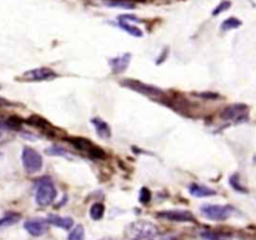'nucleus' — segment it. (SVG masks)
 I'll use <instances>...</instances> for the list:
<instances>
[{
  "label": "nucleus",
  "instance_id": "6",
  "mask_svg": "<svg viewBox=\"0 0 256 240\" xmlns=\"http://www.w3.org/2000/svg\"><path fill=\"white\" fill-rule=\"evenodd\" d=\"M158 218L162 220H169V222H194V216L190 212L186 210H164L156 215Z\"/></svg>",
  "mask_w": 256,
  "mask_h": 240
},
{
  "label": "nucleus",
  "instance_id": "25",
  "mask_svg": "<svg viewBox=\"0 0 256 240\" xmlns=\"http://www.w3.org/2000/svg\"><path fill=\"white\" fill-rule=\"evenodd\" d=\"M8 128V124H5V122H0V138H2V132H4V130Z\"/></svg>",
  "mask_w": 256,
  "mask_h": 240
},
{
  "label": "nucleus",
  "instance_id": "7",
  "mask_svg": "<svg viewBox=\"0 0 256 240\" xmlns=\"http://www.w3.org/2000/svg\"><path fill=\"white\" fill-rule=\"evenodd\" d=\"M56 76V72L50 68H38V69H32L24 74V78H26L30 82H45V80L55 79Z\"/></svg>",
  "mask_w": 256,
  "mask_h": 240
},
{
  "label": "nucleus",
  "instance_id": "10",
  "mask_svg": "<svg viewBox=\"0 0 256 240\" xmlns=\"http://www.w3.org/2000/svg\"><path fill=\"white\" fill-rule=\"evenodd\" d=\"M48 222L49 224L55 225L58 228H62V229L65 230H70L74 225V220L72 218H68V216H60V215H49L48 216Z\"/></svg>",
  "mask_w": 256,
  "mask_h": 240
},
{
  "label": "nucleus",
  "instance_id": "21",
  "mask_svg": "<svg viewBox=\"0 0 256 240\" xmlns=\"http://www.w3.org/2000/svg\"><path fill=\"white\" fill-rule=\"evenodd\" d=\"M46 152L48 155H58V156H62V155H65V156H68V152L65 149H62V148L60 146H52L49 148V149H46Z\"/></svg>",
  "mask_w": 256,
  "mask_h": 240
},
{
  "label": "nucleus",
  "instance_id": "24",
  "mask_svg": "<svg viewBox=\"0 0 256 240\" xmlns=\"http://www.w3.org/2000/svg\"><path fill=\"white\" fill-rule=\"evenodd\" d=\"M122 19H126L124 22H139V19L135 15H120V20Z\"/></svg>",
  "mask_w": 256,
  "mask_h": 240
},
{
  "label": "nucleus",
  "instance_id": "26",
  "mask_svg": "<svg viewBox=\"0 0 256 240\" xmlns=\"http://www.w3.org/2000/svg\"><path fill=\"white\" fill-rule=\"evenodd\" d=\"M146 240H148V239H146Z\"/></svg>",
  "mask_w": 256,
  "mask_h": 240
},
{
  "label": "nucleus",
  "instance_id": "13",
  "mask_svg": "<svg viewBox=\"0 0 256 240\" xmlns=\"http://www.w3.org/2000/svg\"><path fill=\"white\" fill-rule=\"evenodd\" d=\"M130 62V54L122 55V58H118V59H112L110 60V65L112 66L114 72H122L126 66L129 65Z\"/></svg>",
  "mask_w": 256,
  "mask_h": 240
},
{
  "label": "nucleus",
  "instance_id": "20",
  "mask_svg": "<svg viewBox=\"0 0 256 240\" xmlns=\"http://www.w3.org/2000/svg\"><path fill=\"white\" fill-rule=\"evenodd\" d=\"M230 184H232V186L234 188L236 192H246V190H245L244 186H242L240 185V180H239V175L235 174L232 175V178H230Z\"/></svg>",
  "mask_w": 256,
  "mask_h": 240
},
{
  "label": "nucleus",
  "instance_id": "2",
  "mask_svg": "<svg viewBox=\"0 0 256 240\" xmlns=\"http://www.w3.org/2000/svg\"><path fill=\"white\" fill-rule=\"evenodd\" d=\"M200 212L212 222H222L230 218L232 214V208L228 205H215V204H205L200 208Z\"/></svg>",
  "mask_w": 256,
  "mask_h": 240
},
{
  "label": "nucleus",
  "instance_id": "17",
  "mask_svg": "<svg viewBox=\"0 0 256 240\" xmlns=\"http://www.w3.org/2000/svg\"><path fill=\"white\" fill-rule=\"evenodd\" d=\"M242 25V22L236 18H229V19L224 20V22L222 24V30L224 32H228V30H232V29H236Z\"/></svg>",
  "mask_w": 256,
  "mask_h": 240
},
{
  "label": "nucleus",
  "instance_id": "9",
  "mask_svg": "<svg viewBox=\"0 0 256 240\" xmlns=\"http://www.w3.org/2000/svg\"><path fill=\"white\" fill-rule=\"evenodd\" d=\"M124 85H126V86L132 88V89L135 90V92H144V94H146V95H159V94H162V90L158 89V88L150 86V85L144 84V82H136V80H128V82H124Z\"/></svg>",
  "mask_w": 256,
  "mask_h": 240
},
{
  "label": "nucleus",
  "instance_id": "11",
  "mask_svg": "<svg viewBox=\"0 0 256 240\" xmlns=\"http://www.w3.org/2000/svg\"><path fill=\"white\" fill-rule=\"evenodd\" d=\"M189 192H190V194L195 198H208V196H212V195L216 194V192H215V190L204 186V185H199V184L190 185Z\"/></svg>",
  "mask_w": 256,
  "mask_h": 240
},
{
  "label": "nucleus",
  "instance_id": "5",
  "mask_svg": "<svg viewBox=\"0 0 256 240\" xmlns=\"http://www.w3.org/2000/svg\"><path fill=\"white\" fill-rule=\"evenodd\" d=\"M222 118L224 120H236V122H245L248 119V106L244 104H232L225 108L222 112Z\"/></svg>",
  "mask_w": 256,
  "mask_h": 240
},
{
  "label": "nucleus",
  "instance_id": "4",
  "mask_svg": "<svg viewBox=\"0 0 256 240\" xmlns=\"http://www.w3.org/2000/svg\"><path fill=\"white\" fill-rule=\"evenodd\" d=\"M129 232L139 239H152L158 234V228L148 222H135L129 225Z\"/></svg>",
  "mask_w": 256,
  "mask_h": 240
},
{
  "label": "nucleus",
  "instance_id": "16",
  "mask_svg": "<svg viewBox=\"0 0 256 240\" xmlns=\"http://www.w3.org/2000/svg\"><path fill=\"white\" fill-rule=\"evenodd\" d=\"M68 240H85V232L82 225H78L70 232Z\"/></svg>",
  "mask_w": 256,
  "mask_h": 240
},
{
  "label": "nucleus",
  "instance_id": "19",
  "mask_svg": "<svg viewBox=\"0 0 256 240\" xmlns=\"http://www.w3.org/2000/svg\"><path fill=\"white\" fill-rule=\"evenodd\" d=\"M109 6H119V8H125V9H132L135 6L132 2H128V0H112V2H106Z\"/></svg>",
  "mask_w": 256,
  "mask_h": 240
},
{
  "label": "nucleus",
  "instance_id": "14",
  "mask_svg": "<svg viewBox=\"0 0 256 240\" xmlns=\"http://www.w3.org/2000/svg\"><path fill=\"white\" fill-rule=\"evenodd\" d=\"M105 208L102 202H95L92 208H90V216L94 220H100L104 216Z\"/></svg>",
  "mask_w": 256,
  "mask_h": 240
},
{
  "label": "nucleus",
  "instance_id": "15",
  "mask_svg": "<svg viewBox=\"0 0 256 240\" xmlns=\"http://www.w3.org/2000/svg\"><path fill=\"white\" fill-rule=\"evenodd\" d=\"M119 26L122 28V29H124L126 32H129L130 35H132V36H138V38L142 36V32L139 28L132 26V25H130L128 22H124V20H120Z\"/></svg>",
  "mask_w": 256,
  "mask_h": 240
},
{
  "label": "nucleus",
  "instance_id": "22",
  "mask_svg": "<svg viewBox=\"0 0 256 240\" xmlns=\"http://www.w3.org/2000/svg\"><path fill=\"white\" fill-rule=\"evenodd\" d=\"M150 198H152V194H150L149 189H146V188H142V192H140V195H139L140 202H142V204H148V202H150Z\"/></svg>",
  "mask_w": 256,
  "mask_h": 240
},
{
  "label": "nucleus",
  "instance_id": "23",
  "mask_svg": "<svg viewBox=\"0 0 256 240\" xmlns=\"http://www.w3.org/2000/svg\"><path fill=\"white\" fill-rule=\"evenodd\" d=\"M230 5H232V4H230V2H228V0H224V2H220L219 6L215 8V10L212 12V15H218V14H220V12H225V10L229 9Z\"/></svg>",
  "mask_w": 256,
  "mask_h": 240
},
{
  "label": "nucleus",
  "instance_id": "18",
  "mask_svg": "<svg viewBox=\"0 0 256 240\" xmlns=\"http://www.w3.org/2000/svg\"><path fill=\"white\" fill-rule=\"evenodd\" d=\"M19 218H20L19 215L16 214H9L6 215V216L2 218V219H0V229H2V228H6V226H10V225L15 224V222L19 220Z\"/></svg>",
  "mask_w": 256,
  "mask_h": 240
},
{
  "label": "nucleus",
  "instance_id": "12",
  "mask_svg": "<svg viewBox=\"0 0 256 240\" xmlns=\"http://www.w3.org/2000/svg\"><path fill=\"white\" fill-rule=\"evenodd\" d=\"M92 125L96 129V134L102 138H110L112 135V130H110V126L108 125V122H105L104 120H102L100 118H94L92 120Z\"/></svg>",
  "mask_w": 256,
  "mask_h": 240
},
{
  "label": "nucleus",
  "instance_id": "3",
  "mask_svg": "<svg viewBox=\"0 0 256 240\" xmlns=\"http://www.w3.org/2000/svg\"><path fill=\"white\" fill-rule=\"evenodd\" d=\"M22 160L24 169L26 170L29 174H35V172H40L42 168V158L36 150L32 148L25 146L22 152Z\"/></svg>",
  "mask_w": 256,
  "mask_h": 240
},
{
  "label": "nucleus",
  "instance_id": "1",
  "mask_svg": "<svg viewBox=\"0 0 256 240\" xmlns=\"http://www.w3.org/2000/svg\"><path fill=\"white\" fill-rule=\"evenodd\" d=\"M56 188L52 184V179L42 178L38 182L36 192H35V200L40 206H48L52 204L56 198Z\"/></svg>",
  "mask_w": 256,
  "mask_h": 240
},
{
  "label": "nucleus",
  "instance_id": "8",
  "mask_svg": "<svg viewBox=\"0 0 256 240\" xmlns=\"http://www.w3.org/2000/svg\"><path fill=\"white\" fill-rule=\"evenodd\" d=\"M24 228L29 234L34 236H40L49 230V222L42 218L38 219H29L24 222Z\"/></svg>",
  "mask_w": 256,
  "mask_h": 240
}]
</instances>
